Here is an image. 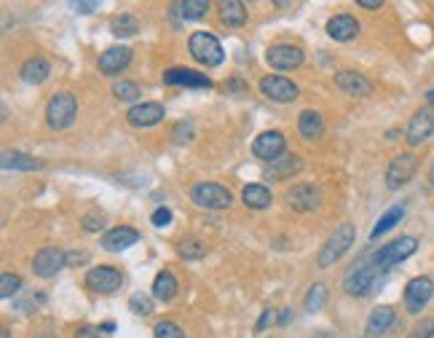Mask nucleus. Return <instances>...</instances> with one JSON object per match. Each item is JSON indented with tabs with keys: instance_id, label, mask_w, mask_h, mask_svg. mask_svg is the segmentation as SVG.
I'll return each mask as SVG.
<instances>
[{
	"instance_id": "5fc2aeb1",
	"label": "nucleus",
	"mask_w": 434,
	"mask_h": 338,
	"mask_svg": "<svg viewBox=\"0 0 434 338\" xmlns=\"http://www.w3.org/2000/svg\"><path fill=\"white\" fill-rule=\"evenodd\" d=\"M38 338H57V336H51V333H46V336H38Z\"/></svg>"
},
{
	"instance_id": "f257e3e1",
	"label": "nucleus",
	"mask_w": 434,
	"mask_h": 338,
	"mask_svg": "<svg viewBox=\"0 0 434 338\" xmlns=\"http://www.w3.org/2000/svg\"><path fill=\"white\" fill-rule=\"evenodd\" d=\"M416 250H418V239H416V236H399V239L389 241L384 247H378V250L370 255V263L375 266L378 274H386V271H391V268L399 266L402 261H408Z\"/></svg>"
},
{
	"instance_id": "f704fd0d",
	"label": "nucleus",
	"mask_w": 434,
	"mask_h": 338,
	"mask_svg": "<svg viewBox=\"0 0 434 338\" xmlns=\"http://www.w3.org/2000/svg\"><path fill=\"white\" fill-rule=\"evenodd\" d=\"M46 303V293H24V295H16L13 298V309L16 312H22V314H30V312H35L38 306H43Z\"/></svg>"
},
{
	"instance_id": "c03bdc74",
	"label": "nucleus",
	"mask_w": 434,
	"mask_h": 338,
	"mask_svg": "<svg viewBox=\"0 0 434 338\" xmlns=\"http://www.w3.org/2000/svg\"><path fill=\"white\" fill-rule=\"evenodd\" d=\"M70 9H72V11H78V13H91V11H96V9H99V3H94V0H91V3H86V0H72Z\"/></svg>"
},
{
	"instance_id": "423d86ee",
	"label": "nucleus",
	"mask_w": 434,
	"mask_h": 338,
	"mask_svg": "<svg viewBox=\"0 0 434 338\" xmlns=\"http://www.w3.org/2000/svg\"><path fill=\"white\" fill-rule=\"evenodd\" d=\"M188 48H191L193 60L199 65H204V67H217V65H223V57H226L220 40L212 33H206V30L193 33L191 40H188Z\"/></svg>"
},
{
	"instance_id": "0eeeda50",
	"label": "nucleus",
	"mask_w": 434,
	"mask_h": 338,
	"mask_svg": "<svg viewBox=\"0 0 434 338\" xmlns=\"http://www.w3.org/2000/svg\"><path fill=\"white\" fill-rule=\"evenodd\" d=\"M432 298H434V282L429 277H413L408 285H405L402 301H405L408 314H413V317H418V314L429 306Z\"/></svg>"
},
{
	"instance_id": "4468645a",
	"label": "nucleus",
	"mask_w": 434,
	"mask_h": 338,
	"mask_svg": "<svg viewBox=\"0 0 434 338\" xmlns=\"http://www.w3.org/2000/svg\"><path fill=\"white\" fill-rule=\"evenodd\" d=\"M65 266H67V253H62L60 247H43L33 258V271L40 279L57 277V271H62Z\"/></svg>"
},
{
	"instance_id": "72a5a7b5",
	"label": "nucleus",
	"mask_w": 434,
	"mask_h": 338,
	"mask_svg": "<svg viewBox=\"0 0 434 338\" xmlns=\"http://www.w3.org/2000/svg\"><path fill=\"white\" fill-rule=\"evenodd\" d=\"M327 303V288L322 285V282H316V285H311L308 288V293H306V298H303V306H306V312H322Z\"/></svg>"
},
{
	"instance_id": "aec40b11",
	"label": "nucleus",
	"mask_w": 434,
	"mask_h": 338,
	"mask_svg": "<svg viewBox=\"0 0 434 338\" xmlns=\"http://www.w3.org/2000/svg\"><path fill=\"white\" fill-rule=\"evenodd\" d=\"M137 241H140V231L137 229H132V226H116V229H110L102 236V247L108 253H121V250H129Z\"/></svg>"
},
{
	"instance_id": "4c0bfd02",
	"label": "nucleus",
	"mask_w": 434,
	"mask_h": 338,
	"mask_svg": "<svg viewBox=\"0 0 434 338\" xmlns=\"http://www.w3.org/2000/svg\"><path fill=\"white\" fill-rule=\"evenodd\" d=\"M19 290H22V279L11 274V271H6L3 277H0V298H11V295H19Z\"/></svg>"
},
{
	"instance_id": "7c9ffc66",
	"label": "nucleus",
	"mask_w": 434,
	"mask_h": 338,
	"mask_svg": "<svg viewBox=\"0 0 434 338\" xmlns=\"http://www.w3.org/2000/svg\"><path fill=\"white\" fill-rule=\"evenodd\" d=\"M110 33L116 38H132L140 33V22L132 13H121V16H113L110 19Z\"/></svg>"
},
{
	"instance_id": "cd10ccee",
	"label": "nucleus",
	"mask_w": 434,
	"mask_h": 338,
	"mask_svg": "<svg viewBox=\"0 0 434 338\" xmlns=\"http://www.w3.org/2000/svg\"><path fill=\"white\" fill-rule=\"evenodd\" d=\"M298 132H301L306 140H319L322 132H325V119H322V113H316V110H303L301 116H298Z\"/></svg>"
},
{
	"instance_id": "2eb2a0df",
	"label": "nucleus",
	"mask_w": 434,
	"mask_h": 338,
	"mask_svg": "<svg viewBox=\"0 0 434 338\" xmlns=\"http://www.w3.org/2000/svg\"><path fill=\"white\" fill-rule=\"evenodd\" d=\"M284 148H287V140L284 134L271 129V132H263L255 137L252 143V153L263 161H277L279 156H284Z\"/></svg>"
},
{
	"instance_id": "a19ab883",
	"label": "nucleus",
	"mask_w": 434,
	"mask_h": 338,
	"mask_svg": "<svg viewBox=\"0 0 434 338\" xmlns=\"http://www.w3.org/2000/svg\"><path fill=\"white\" fill-rule=\"evenodd\" d=\"M410 338H434V317H429V320H421L418 325L413 327Z\"/></svg>"
},
{
	"instance_id": "ddd939ff",
	"label": "nucleus",
	"mask_w": 434,
	"mask_h": 338,
	"mask_svg": "<svg viewBox=\"0 0 434 338\" xmlns=\"http://www.w3.org/2000/svg\"><path fill=\"white\" fill-rule=\"evenodd\" d=\"M257 86H260V94L268 97L271 102H292L301 94V89L284 75H265V78H260Z\"/></svg>"
},
{
	"instance_id": "39448f33",
	"label": "nucleus",
	"mask_w": 434,
	"mask_h": 338,
	"mask_svg": "<svg viewBox=\"0 0 434 338\" xmlns=\"http://www.w3.org/2000/svg\"><path fill=\"white\" fill-rule=\"evenodd\" d=\"M191 202L201 209H228L233 205V193L220 182H196L191 188Z\"/></svg>"
},
{
	"instance_id": "4be33fe9",
	"label": "nucleus",
	"mask_w": 434,
	"mask_h": 338,
	"mask_svg": "<svg viewBox=\"0 0 434 338\" xmlns=\"http://www.w3.org/2000/svg\"><path fill=\"white\" fill-rule=\"evenodd\" d=\"M394 320H397V312H394L391 306H378V309H373L370 317H367L365 333H367V338L384 336L386 330L394 325Z\"/></svg>"
},
{
	"instance_id": "412c9836",
	"label": "nucleus",
	"mask_w": 434,
	"mask_h": 338,
	"mask_svg": "<svg viewBox=\"0 0 434 338\" xmlns=\"http://www.w3.org/2000/svg\"><path fill=\"white\" fill-rule=\"evenodd\" d=\"M164 84L169 86H185V89H212V78H206L196 70H185V67H174V70L164 72Z\"/></svg>"
},
{
	"instance_id": "3c124183",
	"label": "nucleus",
	"mask_w": 434,
	"mask_h": 338,
	"mask_svg": "<svg viewBox=\"0 0 434 338\" xmlns=\"http://www.w3.org/2000/svg\"><path fill=\"white\" fill-rule=\"evenodd\" d=\"M99 330H102V333H113L116 325H113V322H105V325H99Z\"/></svg>"
},
{
	"instance_id": "a211bd4d",
	"label": "nucleus",
	"mask_w": 434,
	"mask_h": 338,
	"mask_svg": "<svg viewBox=\"0 0 434 338\" xmlns=\"http://www.w3.org/2000/svg\"><path fill=\"white\" fill-rule=\"evenodd\" d=\"M335 86L340 92H346L349 97H370L373 94V84L357 70H338L335 72Z\"/></svg>"
},
{
	"instance_id": "6ab92c4d",
	"label": "nucleus",
	"mask_w": 434,
	"mask_h": 338,
	"mask_svg": "<svg viewBox=\"0 0 434 338\" xmlns=\"http://www.w3.org/2000/svg\"><path fill=\"white\" fill-rule=\"evenodd\" d=\"M360 30H362L360 22L351 13H338V16L327 19V36L333 38V40H340V43L354 40V38L360 36Z\"/></svg>"
},
{
	"instance_id": "20e7f679",
	"label": "nucleus",
	"mask_w": 434,
	"mask_h": 338,
	"mask_svg": "<svg viewBox=\"0 0 434 338\" xmlns=\"http://www.w3.org/2000/svg\"><path fill=\"white\" fill-rule=\"evenodd\" d=\"M378 271H375V266L370 263V258H365L360 263H354L349 268V274L343 277V290L354 295V298H365V295H370L378 285Z\"/></svg>"
},
{
	"instance_id": "c756f323",
	"label": "nucleus",
	"mask_w": 434,
	"mask_h": 338,
	"mask_svg": "<svg viewBox=\"0 0 434 338\" xmlns=\"http://www.w3.org/2000/svg\"><path fill=\"white\" fill-rule=\"evenodd\" d=\"M220 22L228 27H241L247 22V6L241 0H223L220 3Z\"/></svg>"
},
{
	"instance_id": "37998d69",
	"label": "nucleus",
	"mask_w": 434,
	"mask_h": 338,
	"mask_svg": "<svg viewBox=\"0 0 434 338\" xmlns=\"http://www.w3.org/2000/svg\"><path fill=\"white\" fill-rule=\"evenodd\" d=\"M274 322H279L277 312H274V309H265V312L260 314V320H257V325H255V330H257V333H263L265 327L274 325Z\"/></svg>"
},
{
	"instance_id": "c85d7f7f",
	"label": "nucleus",
	"mask_w": 434,
	"mask_h": 338,
	"mask_svg": "<svg viewBox=\"0 0 434 338\" xmlns=\"http://www.w3.org/2000/svg\"><path fill=\"white\" fill-rule=\"evenodd\" d=\"M402 217H405V205L389 207L384 215L378 217V223L373 226V231H370V239H378V236L389 234V231L394 229V226H399V220H402Z\"/></svg>"
},
{
	"instance_id": "bb28decb",
	"label": "nucleus",
	"mask_w": 434,
	"mask_h": 338,
	"mask_svg": "<svg viewBox=\"0 0 434 338\" xmlns=\"http://www.w3.org/2000/svg\"><path fill=\"white\" fill-rule=\"evenodd\" d=\"M153 298L161 303H169L174 295H177V290H180V285H177V279H174V274L172 271H158L156 279H153Z\"/></svg>"
},
{
	"instance_id": "5701e85b",
	"label": "nucleus",
	"mask_w": 434,
	"mask_h": 338,
	"mask_svg": "<svg viewBox=\"0 0 434 338\" xmlns=\"http://www.w3.org/2000/svg\"><path fill=\"white\" fill-rule=\"evenodd\" d=\"M19 75H22L24 84L40 86L43 81H48V75H51V65H48V60H43V57H30V60L19 67Z\"/></svg>"
},
{
	"instance_id": "09e8293b",
	"label": "nucleus",
	"mask_w": 434,
	"mask_h": 338,
	"mask_svg": "<svg viewBox=\"0 0 434 338\" xmlns=\"http://www.w3.org/2000/svg\"><path fill=\"white\" fill-rule=\"evenodd\" d=\"M357 6H360V9H367V11H375V9L384 6V0H360Z\"/></svg>"
},
{
	"instance_id": "c9c22d12",
	"label": "nucleus",
	"mask_w": 434,
	"mask_h": 338,
	"mask_svg": "<svg viewBox=\"0 0 434 338\" xmlns=\"http://www.w3.org/2000/svg\"><path fill=\"white\" fill-rule=\"evenodd\" d=\"M113 94L121 102H137L143 97V92H140V86L134 84V81H116L113 84Z\"/></svg>"
},
{
	"instance_id": "ea45409f",
	"label": "nucleus",
	"mask_w": 434,
	"mask_h": 338,
	"mask_svg": "<svg viewBox=\"0 0 434 338\" xmlns=\"http://www.w3.org/2000/svg\"><path fill=\"white\" fill-rule=\"evenodd\" d=\"M153 338H185V333H182L180 325L164 320V322H158V325L153 327Z\"/></svg>"
},
{
	"instance_id": "e433bc0d",
	"label": "nucleus",
	"mask_w": 434,
	"mask_h": 338,
	"mask_svg": "<svg viewBox=\"0 0 434 338\" xmlns=\"http://www.w3.org/2000/svg\"><path fill=\"white\" fill-rule=\"evenodd\" d=\"M129 309H132L134 314H140V317H148V314H153V295L134 293L132 298H129Z\"/></svg>"
},
{
	"instance_id": "a878e982",
	"label": "nucleus",
	"mask_w": 434,
	"mask_h": 338,
	"mask_svg": "<svg viewBox=\"0 0 434 338\" xmlns=\"http://www.w3.org/2000/svg\"><path fill=\"white\" fill-rule=\"evenodd\" d=\"M301 158L295 153H284V156H279L277 161H271L265 167V175H271L274 180H284V178H292L295 172H301Z\"/></svg>"
},
{
	"instance_id": "603ef678",
	"label": "nucleus",
	"mask_w": 434,
	"mask_h": 338,
	"mask_svg": "<svg viewBox=\"0 0 434 338\" xmlns=\"http://www.w3.org/2000/svg\"><path fill=\"white\" fill-rule=\"evenodd\" d=\"M426 102H429V105H434V86L426 92Z\"/></svg>"
},
{
	"instance_id": "9b49d317",
	"label": "nucleus",
	"mask_w": 434,
	"mask_h": 338,
	"mask_svg": "<svg viewBox=\"0 0 434 338\" xmlns=\"http://www.w3.org/2000/svg\"><path fill=\"white\" fill-rule=\"evenodd\" d=\"M434 134V108H421L413 113V119L408 121V129H405V140L410 148H418Z\"/></svg>"
},
{
	"instance_id": "9d476101",
	"label": "nucleus",
	"mask_w": 434,
	"mask_h": 338,
	"mask_svg": "<svg viewBox=\"0 0 434 338\" xmlns=\"http://www.w3.org/2000/svg\"><path fill=\"white\" fill-rule=\"evenodd\" d=\"M284 199H287V205L295 212H316L322 207V191L313 182H298V185H292Z\"/></svg>"
},
{
	"instance_id": "f3484780",
	"label": "nucleus",
	"mask_w": 434,
	"mask_h": 338,
	"mask_svg": "<svg viewBox=\"0 0 434 338\" xmlns=\"http://www.w3.org/2000/svg\"><path fill=\"white\" fill-rule=\"evenodd\" d=\"M164 105L158 102H137L134 108H129L126 113V121L137 126V129H148V126H156L158 121H164Z\"/></svg>"
},
{
	"instance_id": "58836bf2",
	"label": "nucleus",
	"mask_w": 434,
	"mask_h": 338,
	"mask_svg": "<svg viewBox=\"0 0 434 338\" xmlns=\"http://www.w3.org/2000/svg\"><path fill=\"white\" fill-rule=\"evenodd\" d=\"M193 134H196V126H193V121L191 119H182L174 124V129H172V140L174 143H191L193 140Z\"/></svg>"
},
{
	"instance_id": "393cba45",
	"label": "nucleus",
	"mask_w": 434,
	"mask_h": 338,
	"mask_svg": "<svg viewBox=\"0 0 434 338\" xmlns=\"http://www.w3.org/2000/svg\"><path fill=\"white\" fill-rule=\"evenodd\" d=\"M241 202L250 207V209H265V207H271V202H274V193L263 182H252V185H244Z\"/></svg>"
},
{
	"instance_id": "8fccbe9b",
	"label": "nucleus",
	"mask_w": 434,
	"mask_h": 338,
	"mask_svg": "<svg viewBox=\"0 0 434 338\" xmlns=\"http://www.w3.org/2000/svg\"><path fill=\"white\" fill-rule=\"evenodd\" d=\"M289 320H292V309H282V314H279V325H289Z\"/></svg>"
},
{
	"instance_id": "dca6fc26",
	"label": "nucleus",
	"mask_w": 434,
	"mask_h": 338,
	"mask_svg": "<svg viewBox=\"0 0 434 338\" xmlns=\"http://www.w3.org/2000/svg\"><path fill=\"white\" fill-rule=\"evenodd\" d=\"M129 65H132V48H126V46L105 48V51L99 54V60H96V67H99L102 75H118V72H123Z\"/></svg>"
},
{
	"instance_id": "1a4fd4ad",
	"label": "nucleus",
	"mask_w": 434,
	"mask_h": 338,
	"mask_svg": "<svg viewBox=\"0 0 434 338\" xmlns=\"http://www.w3.org/2000/svg\"><path fill=\"white\" fill-rule=\"evenodd\" d=\"M416 169H418V158L413 156V153H399V156H394L389 161V169H386V188L389 191L402 188L405 182L413 180Z\"/></svg>"
},
{
	"instance_id": "2f4dec72",
	"label": "nucleus",
	"mask_w": 434,
	"mask_h": 338,
	"mask_svg": "<svg viewBox=\"0 0 434 338\" xmlns=\"http://www.w3.org/2000/svg\"><path fill=\"white\" fill-rule=\"evenodd\" d=\"M172 9L182 19H201L209 11V3L206 0H182V3H174Z\"/></svg>"
},
{
	"instance_id": "a18cd8bd",
	"label": "nucleus",
	"mask_w": 434,
	"mask_h": 338,
	"mask_svg": "<svg viewBox=\"0 0 434 338\" xmlns=\"http://www.w3.org/2000/svg\"><path fill=\"white\" fill-rule=\"evenodd\" d=\"M99 327L96 325H81L78 330H75V338H99Z\"/></svg>"
},
{
	"instance_id": "f03ea898",
	"label": "nucleus",
	"mask_w": 434,
	"mask_h": 338,
	"mask_svg": "<svg viewBox=\"0 0 434 338\" xmlns=\"http://www.w3.org/2000/svg\"><path fill=\"white\" fill-rule=\"evenodd\" d=\"M78 116V97L72 94V92H57V94H51L46 105V124L51 129H67L72 126V121Z\"/></svg>"
},
{
	"instance_id": "473e14b6",
	"label": "nucleus",
	"mask_w": 434,
	"mask_h": 338,
	"mask_svg": "<svg viewBox=\"0 0 434 338\" xmlns=\"http://www.w3.org/2000/svg\"><path fill=\"white\" fill-rule=\"evenodd\" d=\"M177 253H180V258H185V261H199V258H204L206 255V244L199 236H185V239H180V244H177Z\"/></svg>"
},
{
	"instance_id": "de8ad7c7",
	"label": "nucleus",
	"mask_w": 434,
	"mask_h": 338,
	"mask_svg": "<svg viewBox=\"0 0 434 338\" xmlns=\"http://www.w3.org/2000/svg\"><path fill=\"white\" fill-rule=\"evenodd\" d=\"M89 261V253H67V266H78Z\"/></svg>"
},
{
	"instance_id": "f8f14e48",
	"label": "nucleus",
	"mask_w": 434,
	"mask_h": 338,
	"mask_svg": "<svg viewBox=\"0 0 434 338\" xmlns=\"http://www.w3.org/2000/svg\"><path fill=\"white\" fill-rule=\"evenodd\" d=\"M306 54L301 46H292V43H277L265 51V62L274 67V70H295L301 67Z\"/></svg>"
},
{
	"instance_id": "49530a36",
	"label": "nucleus",
	"mask_w": 434,
	"mask_h": 338,
	"mask_svg": "<svg viewBox=\"0 0 434 338\" xmlns=\"http://www.w3.org/2000/svg\"><path fill=\"white\" fill-rule=\"evenodd\" d=\"M84 229L86 231H99V229H102V215H96V212L86 215L84 217Z\"/></svg>"
},
{
	"instance_id": "6e6552de",
	"label": "nucleus",
	"mask_w": 434,
	"mask_h": 338,
	"mask_svg": "<svg viewBox=\"0 0 434 338\" xmlns=\"http://www.w3.org/2000/svg\"><path fill=\"white\" fill-rule=\"evenodd\" d=\"M84 282L91 293L110 295V293L121 290V285H123V274H121L116 266H96V268H89V271H86Z\"/></svg>"
},
{
	"instance_id": "864d4df0",
	"label": "nucleus",
	"mask_w": 434,
	"mask_h": 338,
	"mask_svg": "<svg viewBox=\"0 0 434 338\" xmlns=\"http://www.w3.org/2000/svg\"><path fill=\"white\" fill-rule=\"evenodd\" d=\"M0 338H11V330H9V327H3V336Z\"/></svg>"
},
{
	"instance_id": "b1692460",
	"label": "nucleus",
	"mask_w": 434,
	"mask_h": 338,
	"mask_svg": "<svg viewBox=\"0 0 434 338\" xmlns=\"http://www.w3.org/2000/svg\"><path fill=\"white\" fill-rule=\"evenodd\" d=\"M0 164H3V169H19V172H38V169H43L40 158L22 153V151H3Z\"/></svg>"
},
{
	"instance_id": "7ed1b4c3",
	"label": "nucleus",
	"mask_w": 434,
	"mask_h": 338,
	"mask_svg": "<svg viewBox=\"0 0 434 338\" xmlns=\"http://www.w3.org/2000/svg\"><path fill=\"white\" fill-rule=\"evenodd\" d=\"M351 244H354V226H351V223H340V226L333 231V236H330V239L322 244V250H319V258H316L319 268L335 266L343 255L349 253Z\"/></svg>"
},
{
	"instance_id": "79ce46f5",
	"label": "nucleus",
	"mask_w": 434,
	"mask_h": 338,
	"mask_svg": "<svg viewBox=\"0 0 434 338\" xmlns=\"http://www.w3.org/2000/svg\"><path fill=\"white\" fill-rule=\"evenodd\" d=\"M150 223H153L156 229H164V226H169V223H172V209H169V207H158L156 212L150 215Z\"/></svg>"
}]
</instances>
